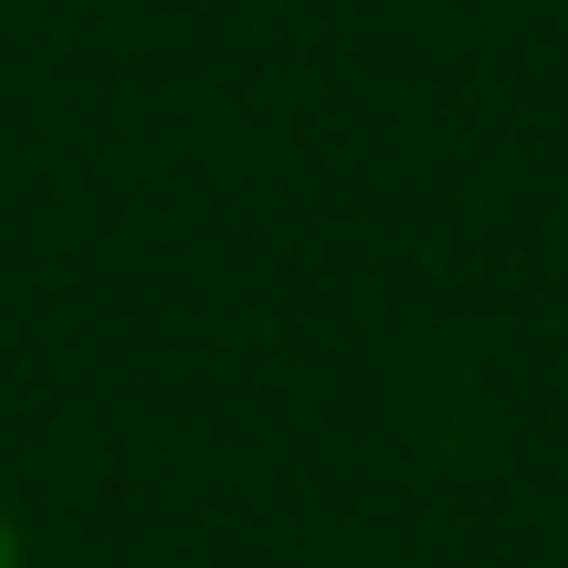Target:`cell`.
<instances>
[{
  "instance_id": "1",
  "label": "cell",
  "mask_w": 568,
  "mask_h": 568,
  "mask_svg": "<svg viewBox=\"0 0 568 568\" xmlns=\"http://www.w3.org/2000/svg\"><path fill=\"white\" fill-rule=\"evenodd\" d=\"M0 568H21V548H11V516H0Z\"/></svg>"
}]
</instances>
